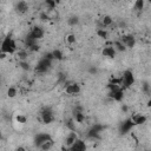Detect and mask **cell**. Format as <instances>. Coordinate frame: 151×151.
<instances>
[{
  "label": "cell",
  "instance_id": "1",
  "mask_svg": "<svg viewBox=\"0 0 151 151\" xmlns=\"http://www.w3.org/2000/svg\"><path fill=\"white\" fill-rule=\"evenodd\" d=\"M18 50L15 40L11 37H6L1 42V52L6 54H12Z\"/></svg>",
  "mask_w": 151,
  "mask_h": 151
},
{
  "label": "cell",
  "instance_id": "2",
  "mask_svg": "<svg viewBox=\"0 0 151 151\" xmlns=\"http://www.w3.org/2000/svg\"><path fill=\"white\" fill-rule=\"evenodd\" d=\"M40 117L44 124H51L54 120V113L51 110V107H44L40 112Z\"/></svg>",
  "mask_w": 151,
  "mask_h": 151
},
{
  "label": "cell",
  "instance_id": "3",
  "mask_svg": "<svg viewBox=\"0 0 151 151\" xmlns=\"http://www.w3.org/2000/svg\"><path fill=\"white\" fill-rule=\"evenodd\" d=\"M51 64H52V61L44 57V58H41V59L38 61V64H37V66H35V71H37L38 73H45V72H47V70L51 67Z\"/></svg>",
  "mask_w": 151,
  "mask_h": 151
},
{
  "label": "cell",
  "instance_id": "4",
  "mask_svg": "<svg viewBox=\"0 0 151 151\" xmlns=\"http://www.w3.org/2000/svg\"><path fill=\"white\" fill-rule=\"evenodd\" d=\"M122 83H123V86L124 87H130L134 83V76H133L132 71L126 70L123 73V76H122Z\"/></svg>",
  "mask_w": 151,
  "mask_h": 151
},
{
  "label": "cell",
  "instance_id": "5",
  "mask_svg": "<svg viewBox=\"0 0 151 151\" xmlns=\"http://www.w3.org/2000/svg\"><path fill=\"white\" fill-rule=\"evenodd\" d=\"M104 130V126L100 124H94L88 131H87V137L91 139H98L100 132Z\"/></svg>",
  "mask_w": 151,
  "mask_h": 151
},
{
  "label": "cell",
  "instance_id": "6",
  "mask_svg": "<svg viewBox=\"0 0 151 151\" xmlns=\"http://www.w3.org/2000/svg\"><path fill=\"white\" fill-rule=\"evenodd\" d=\"M50 139H52V138H51V136H50L48 133H46V132H39V133L35 134V137H34V145L40 149V146H41L44 143H46L47 140H50Z\"/></svg>",
  "mask_w": 151,
  "mask_h": 151
},
{
  "label": "cell",
  "instance_id": "7",
  "mask_svg": "<svg viewBox=\"0 0 151 151\" xmlns=\"http://www.w3.org/2000/svg\"><path fill=\"white\" fill-rule=\"evenodd\" d=\"M120 41L125 45L126 48H132L136 44V38L132 34H124V35H122Z\"/></svg>",
  "mask_w": 151,
  "mask_h": 151
},
{
  "label": "cell",
  "instance_id": "8",
  "mask_svg": "<svg viewBox=\"0 0 151 151\" xmlns=\"http://www.w3.org/2000/svg\"><path fill=\"white\" fill-rule=\"evenodd\" d=\"M80 90H81V87H80V85L77 84V83L67 84V85H66V88H65L66 93L70 94V96H76V94H78V93L80 92Z\"/></svg>",
  "mask_w": 151,
  "mask_h": 151
},
{
  "label": "cell",
  "instance_id": "9",
  "mask_svg": "<svg viewBox=\"0 0 151 151\" xmlns=\"http://www.w3.org/2000/svg\"><path fill=\"white\" fill-rule=\"evenodd\" d=\"M133 123H132V120H131V118H129V119H126V120H124L122 124H120V126H119V132L122 133V134H125V133H127L132 127H133Z\"/></svg>",
  "mask_w": 151,
  "mask_h": 151
},
{
  "label": "cell",
  "instance_id": "10",
  "mask_svg": "<svg viewBox=\"0 0 151 151\" xmlns=\"http://www.w3.org/2000/svg\"><path fill=\"white\" fill-rule=\"evenodd\" d=\"M68 149H70V151H86V144L84 140L77 139L73 143V145H71Z\"/></svg>",
  "mask_w": 151,
  "mask_h": 151
},
{
  "label": "cell",
  "instance_id": "11",
  "mask_svg": "<svg viewBox=\"0 0 151 151\" xmlns=\"http://www.w3.org/2000/svg\"><path fill=\"white\" fill-rule=\"evenodd\" d=\"M131 120L134 125H143L144 123H146V117L142 113H134L131 117Z\"/></svg>",
  "mask_w": 151,
  "mask_h": 151
},
{
  "label": "cell",
  "instance_id": "12",
  "mask_svg": "<svg viewBox=\"0 0 151 151\" xmlns=\"http://www.w3.org/2000/svg\"><path fill=\"white\" fill-rule=\"evenodd\" d=\"M29 33H31L32 37H33L34 39H37V40H39V39H41V38L44 37V29H42V27H40V26H34V27L31 29Z\"/></svg>",
  "mask_w": 151,
  "mask_h": 151
},
{
  "label": "cell",
  "instance_id": "13",
  "mask_svg": "<svg viewBox=\"0 0 151 151\" xmlns=\"http://www.w3.org/2000/svg\"><path fill=\"white\" fill-rule=\"evenodd\" d=\"M15 11L19 13V14H24L28 11V4L26 1H18L15 4Z\"/></svg>",
  "mask_w": 151,
  "mask_h": 151
},
{
  "label": "cell",
  "instance_id": "14",
  "mask_svg": "<svg viewBox=\"0 0 151 151\" xmlns=\"http://www.w3.org/2000/svg\"><path fill=\"white\" fill-rule=\"evenodd\" d=\"M110 97L116 100V101H122L123 98H124V92H123V88H119V90H114V91H110Z\"/></svg>",
  "mask_w": 151,
  "mask_h": 151
},
{
  "label": "cell",
  "instance_id": "15",
  "mask_svg": "<svg viewBox=\"0 0 151 151\" xmlns=\"http://www.w3.org/2000/svg\"><path fill=\"white\" fill-rule=\"evenodd\" d=\"M77 139H78V136H77V133H76L74 131L70 132V133L66 136V138H65V145H66L67 147H70L71 145H73V143H74Z\"/></svg>",
  "mask_w": 151,
  "mask_h": 151
},
{
  "label": "cell",
  "instance_id": "16",
  "mask_svg": "<svg viewBox=\"0 0 151 151\" xmlns=\"http://www.w3.org/2000/svg\"><path fill=\"white\" fill-rule=\"evenodd\" d=\"M103 55L104 57H107V58H113L116 55V50H114L113 45L105 46L104 50H103Z\"/></svg>",
  "mask_w": 151,
  "mask_h": 151
},
{
  "label": "cell",
  "instance_id": "17",
  "mask_svg": "<svg viewBox=\"0 0 151 151\" xmlns=\"http://www.w3.org/2000/svg\"><path fill=\"white\" fill-rule=\"evenodd\" d=\"M37 44H38V40L34 39L31 33H28V34L25 37V45H26V47H27L28 50H29L31 47H33L34 45H37Z\"/></svg>",
  "mask_w": 151,
  "mask_h": 151
},
{
  "label": "cell",
  "instance_id": "18",
  "mask_svg": "<svg viewBox=\"0 0 151 151\" xmlns=\"http://www.w3.org/2000/svg\"><path fill=\"white\" fill-rule=\"evenodd\" d=\"M113 22V19L110 17V15H104L101 19H100V28H104V27H107V26H111Z\"/></svg>",
  "mask_w": 151,
  "mask_h": 151
},
{
  "label": "cell",
  "instance_id": "19",
  "mask_svg": "<svg viewBox=\"0 0 151 151\" xmlns=\"http://www.w3.org/2000/svg\"><path fill=\"white\" fill-rule=\"evenodd\" d=\"M17 57H18L19 61H26L27 60V57H28V51L21 48V50H19L17 52Z\"/></svg>",
  "mask_w": 151,
  "mask_h": 151
},
{
  "label": "cell",
  "instance_id": "20",
  "mask_svg": "<svg viewBox=\"0 0 151 151\" xmlns=\"http://www.w3.org/2000/svg\"><path fill=\"white\" fill-rule=\"evenodd\" d=\"M53 145H54V142H53L52 139H50V140H47L46 143H44V144L40 146V150H41V151H50V150L53 147Z\"/></svg>",
  "mask_w": 151,
  "mask_h": 151
},
{
  "label": "cell",
  "instance_id": "21",
  "mask_svg": "<svg viewBox=\"0 0 151 151\" xmlns=\"http://www.w3.org/2000/svg\"><path fill=\"white\" fill-rule=\"evenodd\" d=\"M73 119L76 120V123H83L84 120H85V116H84V113L83 112H78V111H74V113H73Z\"/></svg>",
  "mask_w": 151,
  "mask_h": 151
},
{
  "label": "cell",
  "instance_id": "22",
  "mask_svg": "<svg viewBox=\"0 0 151 151\" xmlns=\"http://www.w3.org/2000/svg\"><path fill=\"white\" fill-rule=\"evenodd\" d=\"M113 47H114V50H116V51H119V52H124V51L126 50L125 45H124V44H123L120 40L114 41V42H113Z\"/></svg>",
  "mask_w": 151,
  "mask_h": 151
},
{
  "label": "cell",
  "instance_id": "23",
  "mask_svg": "<svg viewBox=\"0 0 151 151\" xmlns=\"http://www.w3.org/2000/svg\"><path fill=\"white\" fill-rule=\"evenodd\" d=\"M97 34H98V37H100V38H103V39H106V38H107V31H106L105 28H98Z\"/></svg>",
  "mask_w": 151,
  "mask_h": 151
},
{
  "label": "cell",
  "instance_id": "24",
  "mask_svg": "<svg viewBox=\"0 0 151 151\" xmlns=\"http://www.w3.org/2000/svg\"><path fill=\"white\" fill-rule=\"evenodd\" d=\"M52 54H53L54 59H57V60H61V59H63V52H61L60 50H54V51H52Z\"/></svg>",
  "mask_w": 151,
  "mask_h": 151
},
{
  "label": "cell",
  "instance_id": "25",
  "mask_svg": "<svg viewBox=\"0 0 151 151\" xmlns=\"http://www.w3.org/2000/svg\"><path fill=\"white\" fill-rule=\"evenodd\" d=\"M67 22H68V25H71V26H76V25L79 22V18L76 17V15H73V17H71V18L67 20Z\"/></svg>",
  "mask_w": 151,
  "mask_h": 151
},
{
  "label": "cell",
  "instance_id": "26",
  "mask_svg": "<svg viewBox=\"0 0 151 151\" xmlns=\"http://www.w3.org/2000/svg\"><path fill=\"white\" fill-rule=\"evenodd\" d=\"M66 126H67L71 131H74V130H76V120H74V119H68L67 123H66Z\"/></svg>",
  "mask_w": 151,
  "mask_h": 151
},
{
  "label": "cell",
  "instance_id": "27",
  "mask_svg": "<svg viewBox=\"0 0 151 151\" xmlns=\"http://www.w3.org/2000/svg\"><path fill=\"white\" fill-rule=\"evenodd\" d=\"M46 6L48 7V11H53L54 8H55V5H57V2L55 1H53V0H46Z\"/></svg>",
  "mask_w": 151,
  "mask_h": 151
},
{
  "label": "cell",
  "instance_id": "28",
  "mask_svg": "<svg viewBox=\"0 0 151 151\" xmlns=\"http://www.w3.org/2000/svg\"><path fill=\"white\" fill-rule=\"evenodd\" d=\"M7 94H8V97H9V98L15 97V96H17V88H15V87H13V86L8 87V90H7Z\"/></svg>",
  "mask_w": 151,
  "mask_h": 151
},
{
  "label": "cell",
  "instance_id": "29",
  "mask_svg": "<svg viewBox=\"0 0 151 151\" xmlns=\"http://www.w3.org/2000/svg\"><path fill=\"white\" fill-rule=\"evenodd\" d=\"M143 7H144V1H143V0H137V1L134 2V9L142 11Z\"/></svg>",
  "mask_w": 151,
  "mask_h": 151
},
{
  "label": "cell",
  "instance_id": "30",
  "mask_svg": "<svg viewBox=\"0 0 151 151\" xmlns=\"http://www.w3.org/2000/svg\"><path fill=\"white\" fill-rule=\"evenodd\" d=\"M142 88H143V92L144 93H146V94H150L151 93V86L147 83H144L143 86H142Z\"/></svg>",
  "mask_w": 151,
  "mask_h": 151
},
{
  "label": "cell",
  "instance_id": "31",
  "mask_svg": "<svg viewBox=\"0 0 151 151\" xmlns=\"http://www.w3.org/2000/svg\"><path fill=\"white\" fill-rule=\"evenodd\" d=\"M19 66H20L22 70H25V71H28V70H29V64L27 63V60H26V61H19Z\"/></svg>",
  "mask_w": 151,
  "mask_h": 151
},
{
  "label": "cell",
  "instance_id": "32",
  "mask_svg": "<svg viewBox=\"0 0 151 151\" xmlns=\"http://www.w3.org/2000/svg\"><path fill=\"white\" fill-rule=\"evenodd\" d=\"M66 41L68 44H74L76 42V35L74 34H68L66 35Z\"/></svg>",
  "mask_w": 151,
  "mask_h": 151
},
{
  "label": "cell",
  "instance_id": "33",
  "mask_svg": "<svg viewBox=\"0 0 151 151\" xmlns=\"http://www.w3.org/2000/svg\"><path fill=\"white\" fill-rule=\"evenodd\" d=\"M26 117L25 116H22V114H19V116H17V122L18 123H21V124H25L26 123Z\"/></svg>",
  "mask_w": 151,
  "mask_h": 151
},
{
  "label": "cell",
  "instance_id": "34",
  "mask_svg": "<svg viewBox=\"0 0 151 151\" xmlns=\"http://www.w3.org/2000/svg\"><path fill=\"white\" fill-rule=\"evenodd\" d=\"M38 50H39V45H38V44H37V45H34L33 47H31V48H29V51H33V52H35V51H38Z\"/></svg>",
  "mask_w": 151,
  "mask_h": 151
},
{
  "label": "cell",
  "instance_id": "35",
  "mask_svg": "<svg viewBox=\"0 0 151 151\" xmlns=\"http://www.w3.org/2000/svg\"><path fill=\"white\" fill-rule=\"evenodd\" d=\"M15 151H26V149H25V147H22V146H19V147H17V149H15Z\"/></svg>",
  "mask_w": 151,
  "mask_h": 151
},
{
  "label": "cell",
  "instance_id": "36",
  "mask_svg": "<svg viewBox=\"0 0 151 151\" xmlns=\"http://www.w3.org/2000/svg\"><path fill=\"white\" fill-rule=\"evenodd\" d=\"M90 72H91V73H97V68H96V67H91V68H90Z\"/></svg>",
  "mask_w": 151,
  "mask_h": 151
},
{
  "label": "cell",
  "instance_id": "37",
  "mask_svg": "<svg viewBox=\"0 0 151 151\" xmlns=\"http://www.w3.org/2000/svg\"><path fill=\"white\" fill-rule=\"evenodd\" d=\"M122 110H123L124 112H126V111H127V106H125V105H124V106L122 107Z\"/></svg>",
  "mask_w": 151,
  "mask_h": 151
},
{
  "label": "cell",
  "instance_id": "38",
  "mask_svg": "<svg viewBox=\"0 0 151 151\" xmlns=\"http://www.w3.org/2000/svg\"><path fill=\"white\" fill-rule=\"evenodd\" d=\"M61 151H70V149H68V147H65V146H64V147L61 149Z\"/></svg>",
  "mask_w": 151,
  "mask_h": 151
},
{
  "label": "cell",
  "instance_id": "39",
  "mask_svg": "<svg viewBox=\"0 0 151 151\" xmlns=\"http://www.w3.org/2000/svg\"><path fill=\"white\" fill-rule=\"evenodd\" d=\"M147 106H149V107H151V99L147 101Z\"/></svg>",
  "mask_w": 151,
  "mask_h": 151
}]
</instances>
